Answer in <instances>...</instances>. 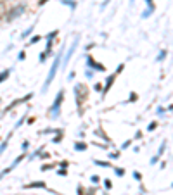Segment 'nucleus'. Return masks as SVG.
Listing matches in <instances>:
<instances>
[]
</instances>
